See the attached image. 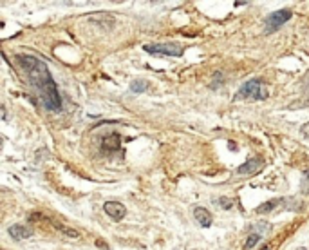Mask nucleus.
Returning <instances> with one entry per match:
<instances>
[{
    "instance_id": "nucleus-1",
    "label": "nucleus",
    "mask_w": 309,
    "mask_h": 250,
    "mask_svg": "<svg viewBox=\"0 0 309 250\" xmlns=\"http://www.w3.org/2000/svg\"><path fill=\"white\" fill-rule=\"evenodd\" d=\"M18 62L22 65L24 73L27 74V80L35 87L36 95L40 98L42 105L51 113H60L62 111V98H60L58 87L54 84L47 65L42 60L35 56L22 55L18 56Z\"/></svg>"
},
{
    "instance_id": "nucleus-2",
    "label": "nucleus",
    "mask_w": 309,
    "mask_h": 250,
    "mask_svg": "<svg viewBox=\"0 0 309 250\" xmlns=\"http://www.w3.org/2000/svg\"><path fill=\"white\" fill-rule=\"evenodd\" d=\"M268 98V87L264 86V82L260 80H250L241 87L235 95V100H266Z\"/></svg>"
},
{
    "instance_id": "nucleus-3",
    "label": "nucleus",
    "mask_w": 309,
    "mask_h": 250,
    "mask_svg": "<svg viewBox=\"0 0 309 250\" xmlns=\"http://www.w3.org/2000/svg\"><path fill=\"white\" fill-rule=\"evenodd\" d=\"M145 53L150 55H161V56H181L183 55V46L175 42H166V44H147L143 46Z\"/></svg>"
},
{
    "instance_id": "nucleus-4",
    "label": "nucleus",
    "mask_w": 309,
    "mask_h": 250,
    "mask_svg": "<svg viewBox=\"0 0 309 250\" xmlns=\"http://www.w3.org/2000/svg\"><path fill=\"white\" fill-rule=\"evenodd\" d=\"M289 19H291V10H287V8L277 10L275 13L268 15V19H266V33L277 31V29L282 28Z\"/></svg>"
},
{
    "instance_id": "nucleus-5",
    "label": "nucleus",
    "mask_w": 309,
    "mask_h": 250,
    "mask_svg": "<svg viewBox=\"0 0 309 250\" xmlns=\"http://www.w3.org/2000/svg\"><path fill=\"white\" fill-rule=\"evenodd\" d=\"M103 210L107 214L109 218H112L114 221H121V219L127 216V207L120 201H105L103 205Z\"/></svg>"
},
{
    "instance_id": "nucleus-6",
    "label": "nucleus",
    "mask_w": 309,
    "mask_h": 250,
    "mask_svg": "<svg viewBox=\"0 0 309 250\" xmlns=\"http://www.w3.org/2000/svg\"><path fill=\"white\" fill-rule=\"evenodd\" d=\"M262 167H264L262 158H251V159H248L246 163H242L241 167L237 169V174L239 176H253V174L260 173Z\"/></svg>"
},
{
    "instance_id": "nucleus-7",
    "label": "nucleus",
    "mask_w": 309,
    "mask_h": 250,
    "mask_svg": "<svg viewBox=\"0 0 309 250\" xmlns=\"http://www.w3.org/2000/svg\"><path fill=\"white\" fill-rule=\"evenodd\" d=\"M9 236L13 237L15 241H24L27 237L33 236V230L29 227H24V225H11L9 227Z\"/></svg>"
},
{
    "instance_id": "nucleus-8",
    "label": "nucleus",
    "mask_w": 309,
    "mask_h": 250,
    "mask_svg": "<svg viewBox=\"0 0 309 250\" xmlns=\"http://www.w3.org/2000/svg\"><path fill=\"white\" fill-rule=\"evenodd\" d=\"M193 218H195V221H197L202 228H208L212 225V221H214L212 214L208 212V209H204V207H195V209H193Z\"/></svg>"
},
{
    "instance_id": "nucleus-9",
    "label": "nucleus",
    "mask_w": 309,
    "mask_h": 250,
    "mask_svg": "<svg viewBox=\"0 0 309 250\" xmlns=\"http://www.w3.org/2000/svg\"><path fill=\"white\" fill-rule=\"evenodd\" d=\"M120 134H116V132H112V134H107V136L101 140V149L105 150V152H116L118 149H120Z\"/></svg>"
},
{
    "instance_id": "nucleus-10",
    "label": "nucleus",
    "mask_w": 309,
    "mask_h": 250,
    "mask_svg": "<svg viewBox=\"0 0 309 250\" xmlns=\"http://www.w3.org/2000/svg\"><path fill=\"white\" fill-rule=\"evenodd\" d=\"M282 203V200L280 198H277V200H269L266 201V203L259 205V209H257V212L259 214H269V212H275V209H277L278 205Z\"/></svg>"
},
{
    "instance_id": "nucleus-11",
    "label": "nucleus",
    "mask_w": 309,
    "mask_h": 250,
    "mask_svg": "<svg viewBox=\"0 0 309 250\" xmlns=\"http://www.w3.org/2000/svg\"><path fill=\"white\" fill-rule=\"evenodd\" d=\"M147 87H148L147 82H143V80H136V82L130 84V91L132 93H143Z\"/></svg>"
},
{
    "instance_id": "nucleus-12",
    "label": "nucleus",
    "mask_w": 309,
    "mask_h": 250,
    "mask_svg": "<svg viewBox=\"0 0 309 250\" xmlns=\"http://www.w3.org/2000/svg\"><path fill=\"white\" fill-rule=\"evenodd\" d=\"M260 241V234H255V232H251L250 236H248V239H246V250H250V248H253V246L257 245Z\"/></svg>"
},
{
    "instance_id": "nucleus-13",
    "label": "nucleus",
    "mask_w": 309,
    "mask_h": 250,
    "mask_svg": "<svg viewBox=\"0 0 309 250\" xmlns=\"http://www.w3.org/2000/svg\"><path fill=\"white\" fill-rule=\"evenodd\" d=\"M56 228H60V230H62L63 234H65V236H69V237H74V239H78V237H80V232L74 230V228L63 227V225H56Z\"/></svg>"
},
{
    "instance_id": "nucleus-14",
    "label": "nucleus",
    "mask_w": 309,
    "mask_h": 250,
    "mask_svg": "<svg viewBox=\"0 0 309 250\" xmlns=\"http://www.w3.org/2000/svg\"><path fill=\"white\" fill-rule=\"evenodd\" d=\"M219 203H221V207H223V209H232L233 207V201H232V198H221L219 200Z\"/></svg>"
},
{
    "instance_id": "nucleus-15",
    "label": "nucleus",
    "mask_w": 309,
    "mask_h": 250,
    "mask_svg": "<svg viewBox=\"0 0 309 250\" xmlns=\"http://www.w3.org/2000/svg\"><path fill=\"white\" fill-rule=\"evenodd\" d=\"M302 192L309 196V174H307V178L304 180V183H302Z\"/></svg>"
},
{
    "instance_id": "nucleus-16",
    "label": "nucleus",
    "mask_w": 309,
    "mask_h": 250,
    "mask_svg": "<svg viewBox=\"0 0 309 250\" xmlns=\"http://www.w3.org/2000/svg\"><path fill=\"white\" fill-rule=\"evenodd\" d=\"M302 134H304V136H307V138H309V122L305 123L304 127H302Z\"/></svg>"
},
{
    "instance_id": "nucleus-17",
    "label": "nucleus",
    "mask_w": 309,
    "mask_h": 250,
    "mask_svg": "<svg viewBox=\"0 0 309 250\" xmlns=\"http://www.w3.org/2000/svg\"><path fill=\"white\" fill-rule=\"evenodd\" d=\"M96 246H99V248H105V250H107V248H109V246H107V245H105V243H103V241H101V239H98V241H96Z\"/></svg>"
}]
</instances>
